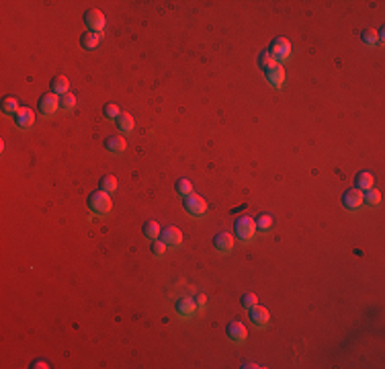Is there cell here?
Wrapping results in <instances>:
<instances>
[{"instance_id":"1","label":"cell","mask_w":385,"mask_h":369,"mask_svg":"<svg viewBox=\"0 0 385 369\" xmlns=\"http://www.w3.org/2000/svg\"><path fill=\"white\" fill-rule=\"evenodd\" d=\"M88 207H90V211H94L98 215H107L113 207L111 195L105 193V191H92L88 195Z\"/></svg>"},{"instance_id":"2","label":"cell","mask_w":385,"mask_h":369,"mask_svg":"<svg viewBox=\"0 0 385 369\" xmlns=\"http://www.w3.org/2000/svg\"><path fill=\"white\" fill-rule=\"evenodd\" d=\"M269 54H271V58L277 64L289 60L291 58V43H289V39L287 37H277V39H273V43L269 47Z\"/></svg>"},{"instance_id":"3","label":"cell","mask_w":385,"mask_h":369,"mask_svg":"<svg viewBox=\"0 0 385 369\" xmlns=\"http://www.w3.org/2000/svg\"><path fill=\"white\" fill-rule=\"evenodd\" d=\"M254 232H256V222L252 220V217L242 215L233 222V234H236L240 240H250L254 236Z\"/></svg>"},{"instance_id":"4","label":"cell","mask_w":385,"mask_h":369,"mask_svg":"<svg viewBox=\"0 0 385 369\" xmlns=\"http://www.w3.org/2000/svg\"><path fill=\"white\" fill-rule=\"evenodd\" d=\"M60 109V96L54 92H45L37 100V111L41 115H54Z\"/></svg>"},{"instance_id":"5","label":"cell","mask_w":385,"mask_h":369,"mask_svg":"<svg viewBox=\"0 0 385 369\" xmlns=\"http://www.w3.org/2000/svg\"><path fill=\"white\" fill-rule=\"evenodd\" d=\"M182 205H185V211L191 213V215H203L207 211V201L203 197L195 195V193H191L189 197H185Z\"/></svg>"},{"instance_id":"6","label":"cell","mask_w":385,"mask_h":369,"mask_svg":"<svg viewBox=\"0 0 385 369\" xmlns=\"http://www.w3.org/2000/svg\"><path fill=\"white\" fill-rule=\"evenodd\" d=\"M84 23H86V27H88L90 31H94V33H103V29H105V14L100 12L98 8H88V10L84 12Z\"/></svg>"},{"instance_id":"7","label":"cell","mask_w":385,"mask_h":369,"mask_svg":"<svg viewBox=\"0 0 385 369\" xmlns=\"http://www.w3.org/2000/svg\"><path fill=\"white\" fill-rule=\"evenodd\" d=\"M160 240L166 246H180L182 244V232L176 226H166L160 232Z\"/></svg>"},{"instance_id":"8","label":"cell","mask_w":385,"mask_h":369,"mask_svg":"<svg viewBox=\"0 0 385 369\" xmlns=\"http://www.w3.org/2000/svg\"><path fill=\"white\" fill-rule=\"evenodd\" d=\"M342 205L346 209H359L363 205V191L357 189V187L344 191V195H342Z\"/></svg>"},{"instance_id":"9","label":"cell","mask_w":385,"mask_h":369,"mask_svg":"<svg viewBox=\"0 0 385 369\" xmlns=\"http://www.w3.org/2000/svg\"><path fill=\"white\" fill-rule=\"evenodd\" d=\"M226 334H228V339L233 341V343H244L246 337H248V330H246V326L242 322L233 320V322H230L226 326Z\"/></svg>"},{"instance_id":"10","label":"cell","mask_w":385,"mask_h":369,"mask_svg":"<svg viewBox=\"0 0 385 369\" xmlns=\"http://www.w3.org/2000/svg\"><path fill=\"white\" fill-rule=\"evenodd\" d=\"M213 248L217 250V253H230V250L233 248V238H231V234L228 232H217L213 240H211Z\"/></svg>"},{"instance_id":"11","label":"cell","mask_w":385,"mask_h":369,"mask_svg":"<svg viewBox=\"0 0 385 369\" xmlns=\"http://www.w3.org/2000/svg\"><path fill=\"white\" fill-rule=\"evenodd\" d=\"M264 78H266V82H269L271 87L279 89L283 82H285V70H283L281 64H275V66H271L269 70H264Z\"/></svg>"},{"instance_id":"12","label":"cell","mask_w":385,"mask_h":369,"mask_svg":"<svg viewBox=\"0 0 385 369\" xmlns=\"http://www.w3.org/2000/svg\"><path fill=\"white\" fill-rule=\"evenodd\" d=\"M14 123L21 129H29L33 123H35V113H33L29 107H21L14 113Z\"/></svg>"},{"instance_id":"13","label":"cell","mask_w":385,"mask_h":369,"mask_svg":"<svg viewBox=\"0 0 385 369\" xmlns=\"http://www.w3.org/2000/svg\"><path fill=\"white\" fill-rule=\"evenodd\" d=\"M174 310H176V314L182 316V318H191V316L195 314V310H197L195 299H191V297H178V299L174 301Z\"/></svg>"},{"instance_id":"14","label":"cell","mask_w":385,"mask_h":369,"mask_svg":"<svg viewBox=\"0 0 385 369\" xmlns=\"http://www.w3.org/2000/svg\"><path fill=\"white\" fill-rule=\"evenodd\" d=\"M250 322L252 324H256V326H264L266 322H269V310L266 308H262V306H252L250 308Z\"/></svg>"},{"instance_id":"15","label":"cell","mask_w":385,"mask_h":369,"mask_svg":"<svg viewBox=\"0 0 385 369\" xmlns=\"http://www.w3.org/2000/svg\"><path fill=\"white\" fill-rule=\"evenodd\" d=\"M125 146H127V142L121 136H109V138H105V148L109 150L111 154H123L125 152Z\"/></svg>"},{"instance_id":"16","label":"cell","mask_w":385,"mask_h":369,"mask_svg":"<svg viewBox=\"0 0 385 369\" xmlns=\"http://www.w3.org/2000/svg\"><path fill=\"white\" fill-rule=\"evenodd\" d=\"M373 184H375V179L371 173H367V171H361L355 175V187L361 189V191H367V189H373Z\"/></svg>"},{"instance_id":"17","label":"cell","mask_w":385,"mask_h":369,"mask_svg":"<svg viewBox=\"0 0 385 369\" xmlns=\"http://www.w3.org/2000/svg\"><path fill=\"white\" fill-rule=\"evenodd\" d=\"M49 87H52V92L54 94H66L68 92V78L66 76H62V74H56L54 78H52V82H49Z\"/></svg>"},{"instance_id":"18","label":"cell","mask_w":385,"mask_h":369,"mask_svg":"<svg viewBox=\"0 0 385 369\" xmlns=\"http://www.w3.org/2000/svg\"><path fill=\"white\" fill-rule=\"evenodd\" d=\"M142 232H144V236L146 238H150V240H156V238H160V226L154 222V220H148V222H144V226H142Z\"/></svg>"},{"instance_id":"19","label":"cell","mask_w":385,"mask_h":369,"mask_svg":"<svg viewBox=\"0 0 385 369\" xmlns=\"http://www.w3.org/2000/svg\"><path fill=\"white\" fill-rule=\"evenodd\" d=\"M115 123H117V127H119V131H123V133H129L133 129V125H136V123H133V117L129 113H123V111L115 119Z\"/></svg>"},{"instance_id":"20","label":"cell","mask_w":385,"mask_h":369,"mask_svg":"<svg viewBox=\"0 0 385 369\" xmlns=\"http://www.w3.org/2000/svg\"><path fill=\"white\" fill-rule=\"evenodd\" d=\"M98 43H100V33H94V31H88L80 37V45L84 49H94Z\"/></svg>"},{"instance_id":"21","label":"cell","mask_w":385,"mask_h":369,"mask_svg":"<svg viewBox=\"0 0 385 369\" xmlns=\"http://www.w3.org/2000/svg\"><path fill=\"white\" fill-rule=\"evenodd\" d=\"M98 187H100V191H105V193H113L117 189V179L111 173L103 175V177H100V181H98Z\"/></svg>"},{"instance_id":"22","label":"cell","mask_w":385,"mask_h":369,"mask_svg":"<svg viewBox=\"0 0 385 369\" xmlns=\"http://www.w3.org/2000/svg\"><path fill=\"white\" fill-rule=\"evenodd\" d=\"M19 109H21V107H19V100H16V96L8 94V96H4V98H2V113H6V115H14Z\"/></svg>"},{"instance_id":"23","label":"cell","mask_w":385,"mask_h":369,"mask_svg":"<svg viewBox=\"0 0 385 369\" xmlns=\"http://www.w3.org/2000/svg\"><path fill=\"white\" fill-rule=\"evenodd\" d=\"M174 191H176L180 197H189V195L193 193V184H191L189 179H178V181L174 183Z\"/></svg>"},{"instance_id":"24","label":"cell","mask_w":385,"mask_h":369,"mask_svg":"<svg viewBox=\"0 0 385 369\" xmlns=\"http://www.w3.org/2000/svg\"><path fill=\"white\" fill-rule=\"evenodd\" d=\"M379 201H381V193L377 189H367V191H363V203H367V205H377Z\"/></svg>"},{"instance_id":"25","label":"cell","mask_w":385,"mask_h":369,"mask_svg":"<svg viewBox=\"0 0 385 369\" xmlns=\"http://www.w3.org/2000/svg\"><path fill=\"white\" fill-rule=\"evenodd\" d=\"M74 105H76V96H74V94L66 92V94H62V96H60V107H62L64 111H72V109H74Z\"/></svg>"},{"instance_id":"26","label":"cell","mask_w":385,"mask_h":369,"mask_svg":"<svg viewBox=\"0 0 385 369\" xmlns=\"http://www.w3.org/2000/svg\"><path fill=\"white\" fill-rule=\"evenodd\" d=\"M277 62L271 58V54L269 52H262V54H258V68L260 70H269L271 66H275Z\"/></svg>"},{"instance_id":"27","label":"cell","mask_w":385,"mask_h":369,"mask_svg":"<svg viewBox=\"0 0 385 369\" xmlns=\"http://www.w3.org/2000/svg\"><path fill=\"white\" fill-rule=\"evenodd\" d=\"M254 222H256L258 230L266 232V230H271V226H273V217L269 213H262V215H258V220H254Z\"/></svg>"},{"instance_id":"28","label":"cell","mask_w":385,"mask_h":369,"mask_svg":"<svg viewBox=\"0 0 385 369\" xmlns=\"http://www.w3.org/2000/svg\"><path fill=\"white\" fill-rule=\"evenodd\" d=\"M240 304H242V308L250 310L252 306H256V304H258V297H256L254 293H242V297H240Z\"/></svg>"},{"instance_id":"29","label":"cell","mask_w":385,"mask_h":369,"mask_svg":"<svg viewBox=\"0 0 385 369\" xmlns=\"http://www.w3.org/2000/svg\"><path fill=\"white\" fill-rule=\"evenodd\" d=\"M119 107H117L115 103H107L105 107H103V115L107 117V119H117V117H119Z\"/></svg>"},{"instance_id":"30","label":"cell","mask_w":385,"mask_h":369,"mask_svg":"<svg viewBox=\"0 0 385 369\" xmlns=\"http://www.w3.org/2000/svg\"><path fill=\"white\" fill-rule=\"evenodd\" d=\"M361 37H363V41L367 43V45H375L379 39H377V31H373V29H365L363 33H361Z\"/></svg>"},{"instance_id":"31","label":"cell","mask_w":385,"mask_h":369,"mask_svg":"<svg viewBox=\"0 0 385 369\" xmlns=\"http://www.w3.org/2000/svg\"><path fill=\"white\" fill-rule=\"evenodd\" d=\"M150 250H152V255L154 257H162L164 253H166V244L162 242V240H152V244H150Z\"/></svg>"},{"instance_id":"32","label":"cell","mask_w":385,"mask_h":369,"mask_svg":"<svg viewBox=\"0 0 385 369\" xmlns=\"http://www.w3.org/2000/svg\"><path fill=\"white\" fill-rule=\"evenodd\" d=\"M205 301H207V297H205L203 293H199V295L195 297V306H197L199 310H203V308H205Z\"/></svg>"},{"instance_id":"33","label":"cell","mask_w":385,"mask_h":369,"mask_svg":"<svg viewBox=\"0 0 385 369\" xmlns=\"http://www.w3.org/2000/svg\"><path fill=\"white\" fill-rule=\"evenodd\" d=\"M31 367H49V363L47 361H33Z\"/></svg>"}]
</instances>
